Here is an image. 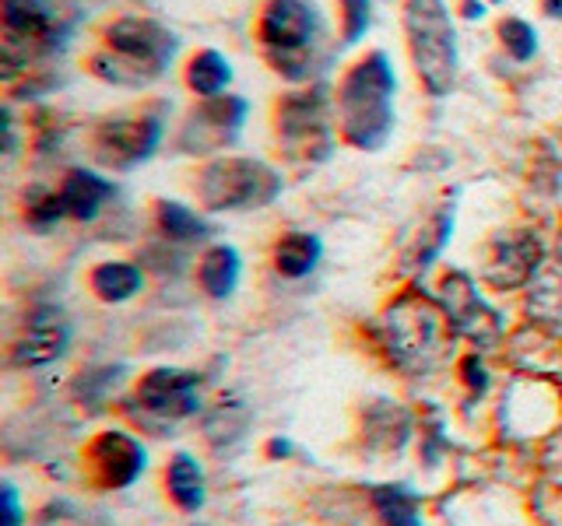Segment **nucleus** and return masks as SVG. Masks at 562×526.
<instances>
[{
	"label": "nucleus",
	"mask_w": 562,
	"mask_h": 526,
	"mask_svg": "<svg viewBox=\"0 0 562 526\" xmlns=\"http://www.w3.org/2000/svg\"><path fill=\"white\" fill-rule=\"evenodd\" d=\"M394 92L397 78L386 53L373 49L348 67V75L338 84L334 99V119L351 148L359 151H380L394 134Z\"/></svg>",
	"instance_id": "nucleus-1"
},
{
	"label": "nucleus",
	"mask_w": 562,
	"mask_h": 526,
	"mask_svg": "<svg viewBox=\"0 0 562 526\" xmlns=\"http://www.w3.org/2000/svg\"><path fill=\"white\" fill-rule=\"evenodd\" d=\"M257 39L289 81H310L327 60V22L316 0H263Z\"/></svg>",
	"instance_id": "nucleus-2"
},
{
	"label": "nucleus",
	"mask_w": 562,
	"mask_h": 526,
	"mask_svg": "<svg viewBox=\"0 0 562 526\" xmlns=\"http://www.w3.org/2000/svg\"><path fill=\"white\" fill-rule=\"evenodd\" d=\"M176 49V35L151 18H120L102 32V46L92 53V75L120 88H148L166 75Z\"/></svg>",
	"instance_id": "nucleus-3"
},
{
	"label": "nucleus",
	"mask_w": 562,
	"mask_h": 526,
	"mask_svg": "<svg viewBox=\"0 0 562 526\" xmlns=\"http://www.w3.org/2000/svg\"><path fill=\"white\" fill-rule=\"evenodd\" d=\"M404 32H408V49L418 81L426 92L443 99L457 81V32L453 18L443 0H408L404 4Z\"/></svg>",
	"instance_id": "nucleus-4"
},
{
	"label": "nucleus",
	"mask_w": 562,
	"mask_h": 526,
	"mask_svg": "<svg viewBox=\"0 0 562 526\" xmlns=\"http://www.w3.org/2000/svg\"><path fill=\"white\" fill-rule=\"evenodd\" d=\"M281 175L260 158L225 155L198 175V197L207 210H260L278 201Z\"/></svg>",
	"instance_id": "nucleus-5"
},
{
	"label": "nucleus",
	"mask_w": 562,
	"mask_h": 526,
	"mask_svg": "<svg viewBox=\"0 0 562 526\" xmlns=\"http://www.w3.org/2000/svg\"><path fill=\"white\" fill-rule=\"evenodd\" d=\"M447 344V316L422 298H401L386 316V347L397 365L429 368Z\"/></svg>",
	"instance_id": "nucleus-6"
},
{
	"label": "nucleus",
	"mask_w": 562,
	"mask_h": 526,
	"mask_svg": "<svg viewBox=\"0 0 562 526\" xmlns=\"http://www.w3.org/2000/svg\"><path fill=\"white\" fill-rule=\"evenodd\" d=\"M162 134H166L162 105L137 110V113H120V116L102 119L95 127V155H99V162L113 169H134L155 155V148L162 145Z\"/></svg>",
	"instance_id": "nucleus-7"
},
{
	"label": "nucleus",
	"mask_w": 562,
	"mask_h": 526,
	"mask_svg": "<svg viewBox=\"0 0 562 526\" xmlns=\"http://www.w3.org/2000/svg\"><path fill=\"white\" fill-rule=\"evenodd\" d=\"M278 134L292 155L310 162H324L334 148L327 123V95L324 92H292L278 105Z\"/></svg>",
	"instance_id": "nucleus-8"
},
{
	"label": "nucleus",
	"mask_w": 562,
	"mask_h": 526,
	"mask_svg": "<svg viewBox=\"0 0 562 526\" xmlns=\"http://www.w3.org/2000/svg\"><path fill=\"white\" fill-rule=\"evenodd\" d=\"M250 113V102L239 95L204 99L180 130V148L187 155H211L228 148L243 130V119Z\"/></svg>",
	"instance_id": "nucleus-9"
},
{
	"label": "nucleus",
	"mask_w": 562,
	"mask_h": 526,
	"mask_svg": "<svg viewBox=\"0 0 562 526\" xmlns=\"http://www.w3.org/2000/svg\"><path fill=\"white\" fill-rule=\"evenodd\" d=\"M88 478H92L102 491H120L131 488L148 467V453L131 432L110 428L92 438V446L85 453Z\"/></svg>",
	"instance_id": "nucleus-10"
},
{
	"label": "nucleus",
	"mask_w": 562,
	"mask_h": 526,
	"mask_svg": "<svg viewBox=\"0 0 562 526\" xmlns=\"http://www.w3.org/2000/svg\"><path fill=\"white\" fill-rule=\"evenodd\" d=\"M137 403L145 414L180 421L201 408V379L187 368H155L137 386Z\"/></svg>",
	"instance_id": "nucleus-11"
},
{
	"label": "nucleus",
	"mask_w": 562,
	"mask_h": 526,
	"mask_svg": "<svg viewBox=\"0 0 562 526\" xmlns=\"http://www.w3.org/2000/svg\"><path fill=\"white\" fill-rule=\"evenodd\" d=\"M541 242L531 232H499L485 253V281L492 288H517L538 271Z\"/></svg>",
	"instance_id": "nucleus-12"
},
{
	"label": "nucleus",
	"mask_w": 562,
	"mask_h": 526,
	"mask_svg": "<svg viewBox=\"0 0 562 526\" xmlns=\"http://www.w3.org/2000/svg\"><path fill=\"white\" fill-rule=\"evenodd\" d=\"M67 338H70V330H67L64 316L57 309L32 312V320L25 323L22 341L14 344V362L18 365H46V362L64 355Z\"/></svg>",
	"instance_id": "nucleus-13"
},
{
	"label": "nucleus",
	"mask_w": 562,
	"mask_h": 526,
	"mask_svg": "<svg viewBox=\"0 0 562 526\" xmlns=\"http://www.w3.org/2000/svg\"><path fill=\"white\" fill-rule=\"evenodd\" d=\"M113 193H116V186L110 180H102V175L92 169H70L60 183V201L67 207V215L78 221H92Z\"/></svg>",
	"instance_id": "nucleus-14"
},
{
	"label": "nucleus",
	"mask_w": 562,
	"mask_h": 526,
	"mask_svg": "<svg viewBox=\"0 0 562 526\" xmlns=\"http://www.w3.org/2000/svg\"><path fill=\"white\" fill-rule=\"evenodd\" d=\"M0 18H4V35L18 43H32L53 35L57 8L53 0H0Z\"/></svg>",
	"instance_id": "nucleus-15"
},
{
	"label": "nucleus",
	"mask_w": 562,
	"mask_h": 526,
	"mask_svg": "<svg viewBox=\"0 0 562 526\" xmlns=\"http://www.w3.org/2000/svg\"><path fill=\"white\" fill-rule=\"evenodd\" d=\"M321 256H324V245L313 232H289V236H281L274 245V271L299 281V277L316 271Z\"/></svg>",
	"instance_id": "nucleus-16"
},
{
	"label": "nucleus",
	"mask_w": 562,
	"mask_h": 526,
	"mask_svg": "<svg viewBox=\"0 0 562 526\" xmlns=\"http://www.w3.org/2000/svg\"><path fill=\"white\" fill-rule=\"evenodd\" d=\"M239 271H243V263L233 245H207L201 256V267H198L201 288L211 298H228L239 285Z\"/></svg>",
	"instance_id": "nucleus-17"
},
{
	"label": "nucleus",
	"mask_w": 562,
	"mask_h": 526,
	"mask_svg": "<svg viewBox=\"0 0 562 526\" xmlns=\"http://www.w3.org/2000/svg\"><path fill=\"white\" fill-rule=\"evenodd\" d=\"M88 281H92V291L102 298V302H127V298H134L140 291V285H145V274L127 260H105L92 271Z\"/></svg>",
	"instance_id": "nucleus-18"
},
{
	"label": "nucleus",
	"mask_w": 562,
	"mask_h": 526,
	"mask_svg": "<svg viewBox=\"0 0 562 526\" xmlns=\"http://www.w3.org/2000/svg\"><path fill=\"white\" fill-rule=\"evenodd\" d=\"M373 508L383 526H422V499L408 484L373 488Z\"/></svg>",
	"instance_id": "nucleus-19"
},
{
	"label": "nucleus",
	"mask_w": 562,
	"mask_h": 526,
	"mask_svg": "<svg viewBox=\"0 0 562 526\" xmlns=\"http://www.w3.org/2000/svg\"><path fill=\"white\" fill-rule=\"evenodd\" d=\"M228 81H233V64H228L218 49H201L198 57L187 64V88L201 99L222 95Z\"/></svg>",
	"instance_id": "nucleus-20"
},
{
	"label": "nucleus",
	"mask_w": 562,
	"mask_h": 526,
	"mask_svg": "<svg viewBox=\"0 0 562 526\" xmlns=\"http://www.w3.org/2000/svg\"><path fill=\"white\" fill-rule=\"evenodd\" d=\"M166 484H169L172 502L180 508H187V513H198V508L204 505V470L193 456H187V453L172 456Z\"/></svg>",
	"instance_id": "nucleus-21"
},
{
	"label": "nucleus",
	"mask_w": 562,
	"mask_h": 526,
	"mask_svg": "<svg viewBox=\"0 0 562 526\" xmlns=\"http://www.w3.org/2000/svg\"><path fill=\"white\" fill-rule=\"evenodd\" d=\"M155 215H158V228H162V236L172 239V242H201L211 232L207 221L198 215V210H190L180 201H158Z\"/></svg>",
	"instance_id": "nucleus-22"
},
{
	"label": "nucleus",
	"mask_w": 562,
	"mask_h": 526,
	"mask_svg": "<svg viewBox=\"0 0 562 526\" xmlns=\"http://www.w3.org/2000/svg\"><path fill=\"white\" fill-rule=\"evenodd\" d=\"M499 39H503V49L514 57L517 64H527L538 53V32L524 22V18H503L499 25Z\"/></svg>",
	"instance_id": "nucleus-23"
},
{
	"label": "nucleus",
	"mask_w": 562,
	"mask_h": 526,
	"mask_svg": "<svg viewBox=\"0 0 562 526\" xmlns=\"http://www.w3.org/2000/svg\"><path fill=\"white\" fill-rule=\"evenodd\" d=\"M341 4V43L356 46L373 22V0H338Z\"/></svg>",
	"instance_id": "nucleus-24"
},
{
	"label": "nucleus",
	"mask_w": 562,
	"mask_h": 526,
	"mask_svg": "<svg viewBox=\"0 0 562 526\" xmlns=\"http://www.w3.org/2000/svg\"><path fill=\"white\" fill-rule=\"evenodd\" d=\"M64 215H67V207H64V201H60V193H40V197H32V201H29V210H25V218H29L35 228L57 225Z\"/></svg>",
	"instance_id": "nucleus-25"
},
{
	"label": "nucleus",
	"mask_w": 562,
	"mask_h": 526,
	"mask_svg": "<svg viewBox=\"0 0 562 526\" xmlns=\"http://www.w3.org/2000/svg\"><path fill=\"white\" fill-rule=\"evenodd\" d=\"M0 499H4V526H18V523H22V505H18V491H14V484H4V491H0Z\"/></svg>",
	"instance_id": "nucleus-26"
},
{
	"label": "nucleus",
	"mask_w": 562,
	"mask_h": 526,
	"mask_svg": "<svg viewBox=\"0 0 562 526\" xmlns=\"http://www.w3.org/2000/svg\"><path fill=\"white\" fill-rule=\"evenodd\" d=\"M268 453H271V456H289V453H292V446L285 443V438H271Z\"/></svg>",
	"instance_id": "nucleus-27"
},
{
	"label": "nucleus",
	"mask_w": 562,
	"mask_h": 526,
	"mask_svg": "<svg viewBox=\"0 0 562 526\" xmlns=\"http://www.w3.org/2000/svg\"><path fill=\"white\" fill-rule=\"evenodd\" d=\"M541 8H544V14L562 18V0H541Z\"/></svg>",
	"instance_id": "nucleus-28"
},
{
	"label": "nucleus",
	"mask_w": 562,
	"mask_h": 526,
	"mask_svg": "<svg viewBox=\"0 0 562 526\" xmlns=\"http://www.w3.org/2000/svg\"><path fill=\"white\" fill-rule=\"evenodd\" d=\"M468 18H482L485 14V8H482V0H479V4H474V0H468V11H464Z\"/></svg>",
	"instance_id": "nucleus-29"
}]
</instances>
